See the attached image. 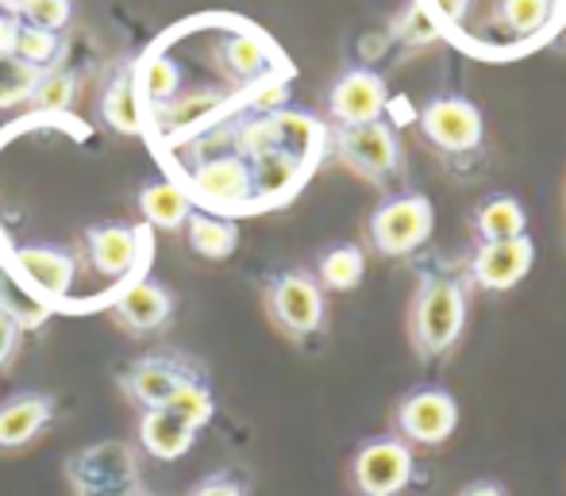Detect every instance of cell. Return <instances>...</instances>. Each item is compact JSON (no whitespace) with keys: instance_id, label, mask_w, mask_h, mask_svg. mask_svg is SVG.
Here are the masks:
<instances>
[{"instance_id":"6da1fadb","label":"cell","mask_w":566,"mask_h":496,"mask_svg":"<svg viewBox=\"0 0 566 496\" xmlns=\"http://www.w3.org/2000/svg\"><path fill=\"white\" fill-rule=\"evenodd\" d=\"M412 277L417 289L409 300V342L420 366L436 370L454 355L462 342L470 316V282L462 262L424 246L412 254Z\"/></svg>"},{"instance_id":"7a4b0ae2","label":"cell","mask_w":566,"mask_h":496,"mask_svg":"<svg viewBox=\"0 0 566 496\" xmlns=\"http://www.w3.org/2000/svg\"><path fill=\"white\" fill-rule=\"evenodd\" d=\"M417 131L454 178H478L485 170V116L467 93L443 89L428 97L417 112Z\"/></svg>"},{"instance_id":"3957f363","label":"cell","mask_w":566,"mask_h":496,"mask_svg":"<svg viewBox=\"0 0 566 496\" xmlns=\"http://www.w3.org/2000/svg\"><path fill=\"white\" fill-rule=\"evenodd\" d=\"M328 155L339 158L355 178L370 181L381 193H405L409 162H405L401 135L394 119H374L363 127H328Z\"/></svg>"},{"instance_id":"277c9868","label":"cell","mask_w":566,"mask_h":496,"mask_svg":"<svg viewBox=\"0 0 566 496\" xmlns=\"http://www.w3.org/2000/svg\"><path fill=\"white\" fill-rule=\"evenodd\" d=\"M262 300L274 327L297 347H321L328 335V293L313 277V270H274L262 282Z\"/></svg>"},{"instance_id":"5b68a950","label":"cell","mask_w":566,"mask_h":496,"mask_svg":"<svg viewBox=\"0 0 566 496\" xmlns=\"http://www.w3.org/2000/svg\"><path fill=\"white\" fill-rule=\"evenodd\" d=\"M436 231V204L420 189L389 193L374 204L366 220V243L378 258H412L432 243Z\"/></svg>"},{"instance_id":"8992f818","label":"cell","mask_w":566,"mask_h":496,"mask_svg":"<svg viewBox=\"0 0 566 496\" xmlns=\"http://www.w3.org/2000/svg\"><path fill=\"white\" fill-rule=\"evenodd\" d=\"M417 482V451L389 431L374 435L350 458V485L358 496H405Z\"/></svg>"},{"instance_id":"52a82bcc","label":"cell","mask_w":566,"mask_h":496,"mask_svg":"<svg viewBox=\"0 0 566 496\" xmlns=\"http://www.w3.org/2000/svg\"><path fill=\"white\" fill-rule=\"evenodd\" d=\"M189 200L205 204L217 215H243L254 212V189H251V162L239 158L235 150H224V155L201 158V162L189 170L186 181Z\"/></svg>"},{"instance_id":"ba28073f","label":"cell","mask_w":566,"mask_h":496,"mask_svg":"<svg viewBox=\"0 0 566 496\" xmlns=\"http://www.w3.org/2000/svg\"><path fill=\"white\" fill-rule=\"evenodd\" d=\"M459 431V400L443 386H417L409 389L394 408V435L401 443L417 446H443Z\"/></svg>"},{"instance_id":"9c48e42d","label":"cell","mask_w":566,"mask_h":496,"mask_svg":"<svg viewBox=\"0 0 566 496\" xmlns=\"http://www.w3.org/2000/svg\"><path fill=\"white\" fill-rule=\"evenodd\" d=\"M247 101H251V89H189L158 104L155 124L170 143L197 139V135L212 131V124H220L231 112H247Z\"/></svg>"},{"instance_id":"30bf717a","label":"cell","mask_w":566,"mask_h":496,"mask_svg":"<svg viewBox=\"0 0 566 496\" xmlns=\"http://www.w3.org/2000/svg\"><path fill=\"white\" fill-rule=\"evenodd\" d=\"M532 262H536L532 235H516L501 243H474L462 258V270H467L470 289L497 297V293H513L532 274Z\"/></svg>"},{"instance_id":"8fae6325","label":"cell","mask_w":566,"mask_h":496,"mask_svg":"<svg viewBox=\"0 0 566 496\" xmlns=\"http://www.w3.org/2000/svg\"><path fill=\"white\" fill-rule=\"evenodd\" d=\"M389 82L374 66H350L328 85V127H363L389 116Z\"/></svg>"},{"instance_id":"7c38bea8","label":"cell","mask_w":566,"mask_h":496,"mask_svg":"<svg viewBox=\"0 0 566 496\" xmlns=\"http://www.w3.org/2000/svg\"><path fill=\"white\" fill-rule=\"evenodd\" d=\"M217 62L228 82H235V89H254V85H266V82H290V66L277 54V46L254 28L228 31L217 43Z\"/></svg>"},{"instance_id":"4fadbf2b","label":"cell","mask_w":566,"mask_h":496,"mask_svg":"<svg viewBox=\"0 0 566 496\" xmlns=\"http://www.w3.org/2000/svg\"><path fill=\"white\" fill-rule=\"evenodd\" d=\"M321 150L301 147H274L266 155L251 158V189H254V212L262 208H282L305 189L313 170L321 166Z\"/></svg>"},{"instance_id":"5bb4252c","label":"cell","mask_w":566,"mask_h":496,"mask_svg":"<svg viewBox=\"0 0 566 496\" xmlns=\"http://www.w3.org/2000/svg\"><path fill=\"white\" fill-rule=\"evenodd\" d=\"M197 378H201V370H197L193 362H186V358L150 355V358H139V362L127 366L119 386H124V393L132 397L143 412H150V408H166L181 389L189 386V381H197Z\"/></svg>"},{"instance_id":"9a60e30c","label":"cell","mask_w":566,"mask_h":496,"mask_svg":"<svg viewBox=\"0 0 566 496\" xmlns=\"http://www.w3.org/2000/svg\"><path fill=\"white\" fill-rule=\"evenodd\" d=\"M497 35L509 43L513 51H524V46H536L544 39H555V28H559V0H497L493 8V23Z\"/></svg>"},{"instance_id":"2e32d148","label":"cell","mask_w":566,"mask_h":496,"mask_svg":"<svg viewBox=\"0 0 566 496\" xmlns=\"http://www.w3.org/2000/svg\"><path fill=\"white\" fill-rule=\"evenodd\" d=\"M59 415V400L51 393H15L0 400V451H23Z\"/></svg>"},{"instance_id":"e0dca14e","label":"cell","mask_w":566,"mask_h":496,"mask_svg":"<svg viewBox=\"0 0 566 496\" xmlns=\"http://www.w3.org/2000/svg\"><path fill=\"white\" fill-rule=\"evenodd\" d=\"M143 231L124 223H101L85 231V251L101 277H127L143 258Z\"/></svg>"},{"instance_id":"ac0fdd59","label":"cell","mask_w":566,"mask_h":496,"mask_svg":"<svg viewBox=\"0 0 566 496\" xmlns=\"http://www.w3.org/2000/svg\"><path fill=\"white\" fill-rule=\"evenodd\" d=\"M12 266L43 297H66L70 285H74V254L62 251V246L28 243L12 254Z\"/></svg>"},{"instance_id":"d6986e66","label":"cell","mask_w":566,"mask_h":496,"mask_svg":"<svg viewBox=\"0 0 566 496\" xmlns=\"http://www.w3.org/2000/svg\"><path fill=\"white\" fill-rule=\"evenodd\" d=\"M113 312H116L119 327H127L132 335H150V331H158V327L170 324L174 297L166 285L150 282V277H139V282H132L124 293H119Z\"/></svg>"},{"instance_id":"ffe728a7","label":"cell","mask_w":566,"mask_h":496,"mask_svg":"<svg viewBox=\"0 0 566 496\" xmlns=\"http://www.w3.org/2000/svg\"><path fill=\"white\" fill-rule=\"evenodd\" d=\"M470 235H474V243H501V239L528 235V212L516 197L493 193L470 212Z\"/></svg>"},{"instance_id":"44dd1931","label":"cell","mask_w":566,"mask_h":496,"mask_svg":"<svg viewBox=\"0 0 566 496\" xmlns=\"http://www.w3.org/2000/svg\"><path fill=\"white\" fill-rule=\"evenodd\" d=\"M443 39V31L436 28V20L424 12L420 0H409L401 12L389 20L386 35H381V59H394V54H412V51H424L428 43Z\"/></svg>"},{"instance_id":"7402d4cb","label":"cell","mask_w":566,"mask_h":496,"mask_svg":"<svg viewBox=\"0 0 566 496\" xmlns=\"http://www.w3.org/2000/svg\"><path fill=\"white\" fill-rule=\"evenodd\" d=\"M197 431H189L181 420H174L166 408H150V412L139 415V443L150 458L158 462H178L181 454H189Z\"/></svg>"},{"instance_id":"603a6c76","label":"cell","mask_w":566,"mask_h":496,"mask_svg":"<svg viewBox=\"0 0 566 496\" xmlns=\"http://www.w3.org/2000/svg\"><path fill=\"white\" fill-rule=\"evenodd\" d=\"M313 277L324 293H355L366 277V251L358 243H332L316 254Z\"/></svg>"},{"instance_id":"cb8c5ba5","label":"cell","mask_w":566,"mask_h":496,"mask_svg":"<svg viewBox=\"0 0 566 496\" xmlns=\"http://www.w3.org/2000/svg\"><path fill=\"white\" fill-rule=\"evenodd\" d=\"M139 212L150 228L178 231L186 228L189 212H193V200H189L186 186H178V181H150L139 193Z\"/></svg>"},{"instance_id":"d4e9b609","label":"cell","mask_w":566,"mask_h":496,"mask_svg":"<svg viewBox=\"0 0 566 496\" xmlns=\"http://www.w3.org/2000/svg\"><path fill=\"white\" fill-rule=\"evenodd\" d=\"M189 228V246H193L201 258L209 262H224L235 254L239 246V223L231 215H217V212H189L186 220Z\"/></svg>"},{"instance_id":"484cf974","label":"cell","mask_w":566,"mask_h":496,"mask_svg":"<svg viewBox=\"0 0 566 496\" xmlns=\"http://www.w3.org/2000/svg\"><path fill=\"white\" fill-rule=\"evenodd\" d=\"M101 116L108 119V127L119 135H139L143 131V101L135 89L132 70H116V77L108 82L105 97H101Z\"/></svg>"},{"instance_id":"4316f807","label":"cell","mask_w":566,"mask_h":496,"mask_svg":"<svg viewBox=\"0 0 566 496\" xmlns=\"http://www.w3.org/2000/svg\"><path fill=\"white\" fill-rule=\"evenodd\" d=\"M135 89H139L143 104L158 108V104L174 101L181 93V66L174 59H166V54H150V59L143 62L139 77H135Z\"/></svg>"},{"instance_id":"83f0119b","label":"cell","mask_w":566,"mask_h":496,"mask_svg":"<svg viewBox=\"0 0 566 496\" xmlns=\"http://www.w3.org/2000/svg\"><path fill=\"white\" fill-rule=\"evenodd\" d=\"M166 412H170L174 420L186 423L189 431H201L205 423H212V415H217V397H212L209 381L197 378V381H189V386L181 389L170 404H166Z\"/></svg>"},{"instance_id":"f1b7e54d","label":"cell","mask_w":566,"mask_h":496,"mask_svg":"<svg viewBox=\"0 0 566 496\" xmlns=\"http://www.w3.org/2000/svg\"><path fill=\"white\" fill-rule=\"evenodd\" d=\"M39 77H43V70L28 66V62H20L15 54L0 59V108L28 104L31 93H35V85H39Z\"/></svg>"},{"instance_id":"f546056e","label":"cell","mask_w":566,"mask_h":496,"mask_svg":"<svg viewBox=\"0 0 566 496\" xmlns=\"http://www.w3.org/2000/svg\"><path fill=\"white\" fill-rule=\"evenodd\" d=\"M12 54L20 62H28V66L46 70L62 54V39H59V31H43V28H31V23H20Z\"/></svg>"},{"instance_id":"4dcf8cb0","label":"cell","mask_w":566,"mask_h":496,"mask_svg":"<svg viewBox=\"0 0 566 496\" xmlns=\"http://www.w3.org/2000/svg\"><path fill=\"white\" fill-rule=\"evenodd\" d=\"M74 97H77V77L70 70H43V77H39L28 104L39 112H62L74 104Z\"/></svg>"},{"instance_id":"1f68e13d","label":"cell","mask_w":566,"mask_h":496,"mask_svg":"<svg viewBox=\"0 0 566 496\" xmlns=\"http://www.w3.org/2000/svg\"><path fill=\"white\" fill-rule=\"evenodd\" d=\"M70 12H74L70 0H28L20 12V23H31V28H43V31H59L70 23Z\"/></svg>"},{"instance_id":"d6a6232c","label":"cell","mask_w":566,"mask_h":496,"mask_svg":"<svg viewBox=\"0 0 566 496\" xmlns=\"http://www.w3.org/2000/svg\"><path fill=\"white\" fill-rule=\"evenodd\" d=\"M420 4H424V12L436 20V28L448 35V31H462V23H467L474 0H420Z\"/></svg>"},{"instance_id":"836d02e7","label":"cell","mask_w":566,"mask_h":496,"mask_svg":"<svg viewBox=\"0 0 566 496\" xmlns=\"http://www.w3.org/2000/svg\"><path fill=\"white\" fill-rule=\"evenodd\" d=\"M189 496H247V482L239 474H212L205 477V482H197Z\"/></svg>"},{"instance_id":"e575fe53","label":"cell","mask_w":566,"mask_h":496,"mask_svg":"<svg viewBox=\"0 0 566 496\" xmlns=\"http://www.w3.org/2000/svg\"><path fill=\"white\" fill-rule=\"evenodd\" d=\"M15 342H20V319H15V312L8 308V300H0V366L12 358Z\"/></svg>"},{"instance_id":"d590c367","label":"cell","mask_w":566,"mask_h":496,"mask_svg":"<svg viewBox=\"0 0 566 496\" xmlns=\"http://www.w3.org/2000/svg\"><path fill=\"white\" fill-rule=\"evenodd\" d=\"M459 496H509V489L497 482V477H478V482L462 485Z\"/></svg>"},{"instance_id":"8d00e7d4","label":"cell","mask_w":566,"mask_h":496,"mask_svg":"<svg viewBox=\"0 0 566 496\" xmlns=\"http://www.w3.org/2000/svg\"><path fill=\"white\" fill-rule=\"evenodd\" d=\"M15 31H20V20L0 12V59H8L15 51Z\"/></svg>"},{"instance_id":"74e56055","label":"cell","mask_w":566,"mask_h":496,"mask_svg":"<svg viewBox=\"0 0 566 496\" xmlns=\"http://www.w3.org/2000/svg\"><path fill=\"white\" fill-rule=\"evenodd\" d=\"M23 4H28V0H0V12H4V15H15V20H20Z\"/></svg>"},{"instance_id":"f35d334b","label":"cell","mask_w":566,"mask_h":496,"mask_svg":"<svg viewBox=\"0 0 566 496\" xmlns=\"http://www.w3.org/2000/svg\"><path fill=\"white\" fill-rule=\"evenodd\" d=\"M555 35H566V0H559V28H555Z\"/></svg>"}]
</instances>
